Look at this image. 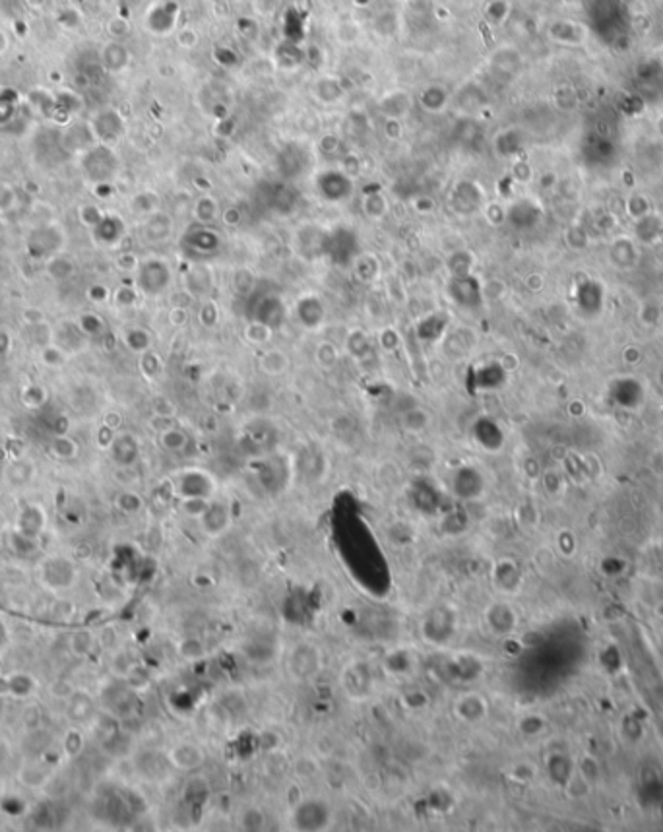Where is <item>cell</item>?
Returning <instances> with one entry per match:
<instances>
[{
    "label": "cell",
    "instance_id": "6da1fadb",
    "mask_svg": "<svg viewBox=\"0 0 663 832\" xmlns=\"http://www.w3.org/2000/svg\"><path fill=\"white\" fill-rule=\"evenodd\" d=\"M82 169L91 182L103 184V182H111V179L116 175L119 159H116L115 152L107 144H98V146H91L88 152H83Z\"/></svg>",
    "mask_w": 663,
    "mask_h": 832
},
{
    "label": "cell",
    "instance_id": "7a4b0ae2",
    "mask_svg": "<svg viewBox=\"0 0 663 832\" xmlns=\"http://www.w3.org/2000/svg\"><path fill=\"white\" fill-rule=\"evenodd\" d=\"M62 245H65V233L58 225H53V223H45V225L32 229L27 235V241H25L27 255L32 256L33 260H51L53 256L60 253Z\"/></svg>",
    "mask_w": 663,
    "mask_h": 832
},
{
    "label": "cell",
    "instance_id": "3957f363",
    "mask_svg": "<svg viewBox=\"0 0 663 832\" xmlns=\"http://www.w3.org/2000/svg\"><path fill=\"white\" fill-rule=\"evenodd\" d=\"M605 289L596 280H584L576 289V305L580 313L588 318H596L603 311Z\"/></svg>",
    "mask_w": 663,
    "mask_h": 832
},
{
    "label": "cell",
    "instance_id": "277c9868",
    "mask_svg": "<svg viewBox=\"0 0 663 832\" xmlns=\"http://www.w3.org/2000/svg\"><path fill=\"white\" fill-rule=\"evenodd\" d=\"M91 128H93V134H95V138L101 144L111 146L124 134L123 116L119 115L115 109H103V111H99L98 115L93 116Z\"/></svg>",
    "mask_w": 663,
    "mask_h": 832
},
{
    "label": "cell",
    "instance_id": "5b68a950",
    "mask_svg": "<svg viewBox=\"0 0 663 832\" xmlns=\"http://www.w3.org/2000/svg\"><path fill=\"white\" fill-rule=\"evenodd\" d=\"M167 281H169V270H167V266L163 262L149 260V262L140 266L138 286L147 295H156L159 291H163Z\"/></svg>",
    "mask_w": 663,
    "mask_h": 832
},
{
    "label": "cell",
    "instance_id": "8992f818",
    "mask_svg": "<svg viewBox=\"0 0 663 832\" xmlns=\"http://www.w3.org/2000/svg\"><path fill=\"white\" fill-rule=\"evenodd\" d=\"M319 190L326 200L340 202V200L349 198L353 190V182L342 171H324L319 177Z\"/></svg>",
    "mask_w": 663,
    "mask_h": 832
},
{
    "label": "cell",
    "instance_id": "52a82bcc",
    "mask_svg": "<svg viewBox=\"0 0 663 832\" xmlns=\"http://www.w3.org/2000/svg\"><path fill=\"white\" fill-rule=\"evenodd\" d=\"M177 14H179V6L175 2H161L154 8L149 10V14L146 18L147 29L156 35H167L175 29L177 25Z\"/></svg>",
    "mask_w": 663,
    "mask_h": 832
},
{
    "label": "cell",
    "instance_id": "ba28073f",
    "mask_svg": "<svg viewBox=\"0 0 663 832\" xmlns=\"http://www.w3.org/2000/svg\"><path fill=\"white\" fill-rule=\"evenodd\" d=\"M60 140L65 152H88L98 138L93 134L91 124L74 123L65 132H60Z\"/></svg>",
    "mask_w": 663,
    "mask_h": 832
},
{
    "label": "cell",
    "instance_id": "9c48e42d",
    "mask_svg": "<svg viewBox=\"0 0 663 832\" xmlns=\"http://www.w3.org/2000/svg\"><path fill=\"white\" fill-rule=\"evenodd\" d=\"M128 60H130V55H128V49L124 47L123 43H107L103 51H101V66L105 70H109V72H121L123 68H126Z\"/></svg>",
    "mask_w": 663,
    "mask_h": 832
},
{
    "label": "cell",
    "instance_id": "30bf717a",
    "mask_svg": "<svg viewBox=\"0 0 663 832\" xmlns=\"http://www.w3.org/2000/svg\"><path fill=\"white\" fill-rule=\"evenodd\" d=\"M91 229H93V237H95L99 243L111 245V243L121 239V235L124 233V223L121 222L119 217H115V215H103V217L99 220V223H95Z\"/></svg>",
    "mask_w": 663,
    "mask_h": 832
},
{
    "label": "cell",
    "instance_id": "8fae6325",
    "mask_svg": "<svg viewBox=\"0 0 663 832\" xmlns=\"http://www.w3.org/2000/svg\"><path fill=\"white\" fill-rule=\"evenodd\" d=\"M662 233L663 223L659 217H655V215L652 214H646L642 215V217H638L634 235H636V239H638L640 243H654V241H657L662 237Z\"/></svg>",
    "mask_w": 663,
    "mask_h": 832
},
{
    "label": "cell",
    "instance_id": "7c38bea8",
    "mask_svg": "<svg viewBox=\"0 0 663 832\" xmlns=\"http://www.w3.org/2000/svg\"><path fill=\"white\" fill-rule=\"evenodd\" d=\"M419 101H421L423 109H427L429 113H438L448 103V91L444 90L442 86H429V88L421 91Z\"/></svg>",
    "mask_w": 663,
    "mask_h": 832
},
{
    "label": "cell",
    "instance_id": "4fadbf2b",
    "mask_svg": "<svg viewBox=\"0 0 663 832\" xmlns=\"http://www.w3.org/2000/svg\"><path fill=\"white\" fill-rule=\"evenodd\" d=\"M611 258H613L615 264H619V266H622V268H627V266H632V264L636 262V250H634V247H632L631 241H627V239L615 241L613 250H611Z\"/></svg>",
    "mask_w": 663,
    "mask_h": 832
},
{
    "label": "cell",
    "instance_id": "5bb4252c",
    "mask_svg": "<svg viewBox=\"0 0 663 832\" xmlns=\"http://www.w3.org/2000/svg\"><path fill=\"white\" fill-rule=\"evenodd\" d=\"M49 274L51 278H55V280L58 281H65L68 280L70 276L74 274V270H76V264H74V260H70L68 256H53L49 260Z\"/></svg>",
    "mask_w": 663,
    "mask_h": 832
},
{
    "label": "cell",
    "instance_id": "9a60e30c",
    "mask_svg": "<svg viewBox=\"0 0 663 832\" xmlns=\"http://www.w3.org/2000/svg\"><path fill=\"white\" fill-rule=\"evenodd\" d=\"M18 109V95L14 90L0 91V124H8Z\"/></svg>",
    "mask_w": 663,
    "mask_h": 832
},
{
    "label": "cell",
    "instance_id": "2e32d148",
    "mask_svg": "<svg viewBox=\"0 0 663 832\" xmlns=\"http://www.w3.org/2000/svg\"><path fill=\"white\" fill-rule=\"evenodd\" d=\"M638 394L640 387L636 384V380L622 379L615 382V396L624 404H632V398H638Z\"/></svg>",
    "mask_w": 663,
    "mask_h": 832
},
{
    "label": "cell",
    "instance_id": "e0dca14e",
    "mask_svg": "<svg viewBox=\"0 0 663 832\" xmlns=\"http://www.w3.org/2000/svg\"><path fill=\"white\" fill-rule=\"evenodd\" d=\"M262 369L266 373H272V375H278V373L286 371L287 369V357L281 351H270V354H266L262 357Z\"/></svg>",
    "mask_w": 663,
    "mask_h": 832
},
{
    "label": "cell",
    "instance_id": "ac0fdd59",
    "mask_svg": "<svg viewBox=\"0 0 663 832\" xmlns=\"http://www.w3.org/2000/svg\"><path fill=\"white\" fill-rule=\"evenodd\" d=\"M194 214H196L200 222H213L215 215H217V204L213 202L212 198H200L196 202V208H194Z\"/></svg>",
    "mask_w": 663,
    "mask_h": 832
},
{
    "label": "cell",
    "instance_id": "d6986e66",
    "mask_svg": "<svg viewBox=\"0 0 663 832\" xmlns=\"http://www.w3.org/2000/svg\"><path fill=\"white\" fill-rule=\"evenodd\" d=\"M107 33L113 37V39H123V37H126L128 35V32H130V24L126 22V18L123 16H115L111 18L109 22H107Z\"/></svg>",
    "mask_w": 663,
    "mask_h": 832
},
{
    "label": "cell",
    "instance_id": "ffe728a7",
    "mask_svg": "<svg viewBox=\"0 0 663 832\" xmlns=\"http://www.w3.org/2000/svg\"><path fill=\"white\" fill-rule=\"evenodd\" d=\"M365 212H367L370 217H380V215L386 212L384 198L380 196V194H370V196H367V200H365Z\"/></svg>",
    "mask_w": 663,
    "mask_h": 832
},
{
    "label": "cell",
    "instance_id": "44dd1931",
    "mask_svg": "<svg viewBox=\"0 0 663 832\" xmlns=\"http://www.w3.org/2000/svg\"><path fill=\"white\" fill-rule=\"evenodd\" d=\"M126 342H128V346H130L132 349L142 351V349H146L147 344H149V338H147V334L144 330H130V332L126 334Z\"/></svg>",
    "mask_w": 663,
    "mask_h": 832
},
{
    "label": "cell",
    "instance_id": "7402d4cb",
    "mask_svg": "<svg viewBox=\"0 0 663 832\" xmlns=\"http://www.w3.org/2000/svg\"><path fill=\"white\" fill-rule=\"evenodd\" d=\"M80 328H82L83 334L95 336L99 330H103V322H101V318L95 316V314H83L82 321H80Z\"/></svg>",
    "mask_w": 663,
    "mask_h": 832
},
{
    "label": "cell",
    "instance_id": "603a6c76",
    "mask_svg": "<svg viewBox=\"0 0 663 832\" xmlns=\"http://www.w3.org/2000/svg\"><path fill=\"white\" fill-rule=\"evenodd\" d=\"M80 217H82L83 223H88L90 227H93V225L99 223V220L103 217V214H101L95 206H83L82 212H80Z\"/></svg>",
    "mask_w": 663,
    "mask_h": 832
},
{
    "label": "cell",
    "instance_id": "cb8c5ba5",
    "mask_svg": "<svg viewBox=\"0 0 663 832\" xmlns=\"http://www.w3.org/2000/svg\"><path fill=\"white\" fill-rule=\"evenodd\" d=\"M12 204H14V190L6 184H0V210H8Z\"/></svg>",
    "mask_w": 663,
    "mask_h": 832
},
{
    "label": "cell",
    "instance_id": "d4e9b609",
    "mask_svg": "<svg viewBox=\"0 0 663 832\" xmlns=\"http://www.w3.org/2000/svg\"><path fill=\"white\" fill-rule=\"evenodd\" d=\"M10 346H12V340H10L8 332L0 330V355L8 354Z\"/></svg>",
    "mask_w": 663,
    "mask_h": 832
},
{
    "label": "cell",
    "instance_id": "484cf974",
    "mask_svg": "<svg viewBox=\"0 0 663 832\" xmlns=\"http://www.w3.org/2000/svg\"><path fill=\"white\" fill-rule=\"evenodd\" d=\"M90 297L93 299V301H101V299H105L107 297V291L105 288H101V286H95V288L90 289Z\"/></svg>",
    "mask_w": 663,
    "mask_h": 832
},
{
    "label": "cell",
    "instance_id": "4316f807",
    "mask_svg": "<svg viewBox=\"0 0 663 832\" xmlns=\"http://www.w3.org/2000/svg\"><path fill=\"white\" fill-rule=\"evenodd\" d=\"M24 2L27 4V6H29V8L39 10L45 6V2H47V0H24Z\"/></svg>",
    "mask_w": 663,
    "mask_h": 832
},
{
    "label": "cell",
    "instance_id": "83f0119b",
    "mask_svg": "<svg viewBox=\"0 0 663 832\" xmlns=\"http://www.w3.org/2000/svg\"><path fill=\"white\" fill-rule=\"evenodd\" d=\"M8 49V37L4 35V32H0V53Z\"/></svg>",
    "mask_w": 663,
    "mask_h": 832
}]
</instances>
